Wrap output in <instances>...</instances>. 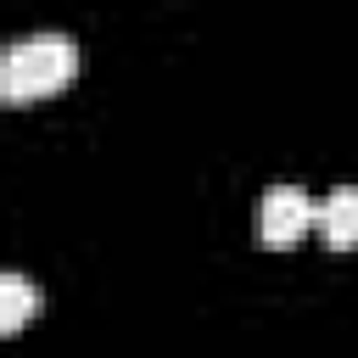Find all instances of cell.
<instances>
[{
	"mask_svg": "<svg viewBox=\"0 0 358 358\" xmlns=\"http://www.w3.org/2000/svg\"><path fill=\"white\" fill-rule=\"evenodd\" d=\"M319 224V201L302 185H274L257 201V241L263 246H296Z\"/></svg>",
	"mask_w": 358,
	"mask_h": 358,
	"instance_id": "2",
	"label": "cell"
},
{
	"mask_svg": "<svg viewBox=\"0 0 358 358\" xmlns=\"http://www.w3.org/2000/svg\"><path fill=\"white\" fill-rule=\"evenodd\" d=\"M73 73H78V45L67 34H28L0 62V101L22 106L39 95H56Z\"/></svg>",
	"mask_w": 358,
	"mask_h": 358,
	"instance_id": "1",
	"label": "cell"
},
{
	"mask_svg": "<svg viewBox=\"0 0 358 358\" xmlns=\"http://www.w3.org/2000/svg\"><path fill=\"white\" fill-rule=\"evenodd\" d=\"M319 235H324V246H336V252L358 246V185H336V190L319 201Z\"/></svg>",
	"mask_w": 358,
	"mask_h": 358,
	"instance_id": "3",
	"label": "cell"
},
{
	"mask_svg": "<svg viewBox=\"0 0 358 358\" xmlns=\"http://www.w3.org/2000/svg\"><path fill=\"white\" fill-rule=\"evenodd\" d=\"M28 313H39V291L11 268V274H0V330L6 336H17L22 324H28Z\"/></svg>",
	"mask_w": 358,
	"mask_h": 358,
	"instance_id": "4",
	"label": "cell"
}]
</instances>
